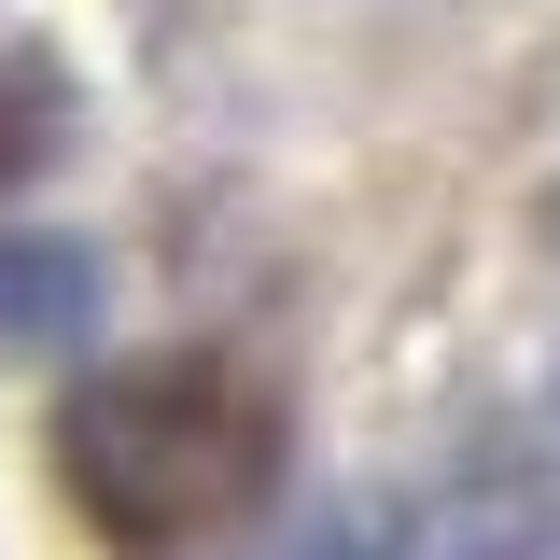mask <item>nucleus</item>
Instances as JSON below:
<instances>
[{
    "label": "nucleus",
    "instance_id": "1",
    "mask_svg": "<svg viewBox=\"0 0 560 560\" xmlns=\"http://www.w3.org/2000/svg\"><path fill=\"white\" fill-rule=\"evenodd\" d=\"M280 448H294L280 393L253 378V364H224V350L98 364V378L57 407V434H43L70 518H84L98 547H127V560H168V547L238 533V518L280 490Z\"/></svg>",
    "mask_w": 560,
    "mask_h": 560
},
{
    "label": "nucleus",
    "instance_id": "2",
    "mask_svg": "<svg viewBox=\"0 0 560 560\" xmlns=\"http://www.w3.org/2000/svg\"><path fill=\"white\" fill-rule=\"evenodd\" d=\"M407 560H560V448H504L448 504H420Z\"/></svg>",
    "mask_w": 560,
    "mask_h": 560
},
{
    "label": "nucleus",
    "instance_id": "3",
    "mask_svg": "<svg viewBox=\"0 0 560 560\" xmlns=\"http://www.w3.org/2000/svg\"><path fill=\"white\" fill-rule=\"evenodd\" d=\"M84 323H98V238L0 224V350H70Z\"/></svg>",
    "mask_w": 560,
    "mask_h": 560
},
{
    "label": "nucleus",
    "instance_id": "4",
    "mask_svg": "<svg viewBox=\"0 0 560 560\" xmlns=\"http://www.w3.org/2000/svg\"><path fill=\"white\" fill-rule=\"evenodd\" d=\"M407 533H420L407 490H350V504H323V518H294L267 560H407Z\"/></svg>",
    "mask_w": 560,
    "mask_h": 560
},
{
    "label": "nucleus",
    "instance_id": "5",
    "mask_svg": "<svg viewBox=\"0 0 560 560\" xmlns=\"http://www.w3.org/2000/svg\"><path fill=\"white\" fill-rule=\"evenodd\" d=\"M57 127H70L57 70H43V57H0V183H28V168L57 154Z\"/></svg>",
    "mask_w": 560,
    "mask_h": 560
}]
</instances>
